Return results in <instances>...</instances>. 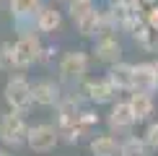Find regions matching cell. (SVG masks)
<instances>
[{"label":"cell","mask_w":158,"mask_h":156,"mask_svg":"<svg viewBox=\"0 0 158 156\" xmlns=\"http://www.w3.org/2000/svg\"><path fill=\"white\" fill-rule=\"evenodd\" d=\"M3 94H5V102L10 104V109H13V112H18V115H23L26 109L34 104V96H31V83L26 81L23 76L8 78Z\"/></svg>","instance_id":"obj_1"},{"label":"cell","mask_w":158,"mask_h":156,"mask_svg":"<svg viewBox=\"0 0 158 156\" xmlns=\"http://www.w3.org/2000/svg\"><path fill=\"white\" fill-rule=\"evenodd\" d=\"M26 135H29V128L23 122V115L8 112V115L0 117V141L5 146H23Z\"/></svg>","instance_id":"obj_2"},{"label":"cell","mask_w":158,"mask_h":156,"mask_svg":"<svg viewBox=\"0 0 158 156\" xmlns=\"http://www.w3.org/2000/svg\"><path fill=\"white\" fill-rule=\"evenodd\" d=\"M42 57V44L34 34H21L18 42L13 44V60H16V68H26V65L36 63Z\"/></svg>","instance_id":"obj_3"},{"label":"cell","mask_w":158,"mask_h":156,"mask_svg":"<svg viewBox=\"0 0 158 156\" xmlns=\"http://www.w3.org/2000/svg\"><path fill=\"white\" fill-rule=\"evenodd\" d=\"M26 143H29L34 151L39 154H47L52 151V148L60 143V135H57V128L55 125H34V128H29V135H26Z\"/></svg>","instance_id":"obj_4"},{"label":"cell","mask_w":158,"mask_h":156,"mask_svg":"<svg viewBox=\"0 0 158 156\" xmlns=\"http://www.w3.org/2000/svg\"><path fill=\"white\" fill-rule=\"evenodd\" d=\"M88 70V55L81 50H73V52H65L62 60H60V76L65 81H81Z\"/></svg>","instance_id":"obj_5"},{"label":"cell","mask_w":158,"mask_h":156,"mask_svg":"<svg viewBox=\"0 0 158 156\" xmlns=\"http://www.w3.org/2000/svg\"><path fill=\"white\" fill-rule=\"evenodd\" d=\"M94 55L98 63H106V65H117L122 63V44L114 34L109 37H98L96 39V47H94Z\"/></svg>","instance_id":"obj_6"},{"label":"cell","mask_w":158,"mask_h":156,"mask_svg":"<svg viewBox=\"0 0 158 156\" xmlns=\"http://www.w3.org/2000/svg\"><path fill=\"white\" fill-rule=\"evenodd\" d=\"M130 91H137V94H153V91H158L156 73H153V65L150 63L132 65V89Z\"/></svg>","instance_id":"obj_7"},{"label":"cell","mask_w":158,"mask_h":156,"mask_svg":"<svg viewBox=\"0 0 158 156\" xmlns=\"http://www.w3.org/2000/svg\"><path fill=\"white\" fill-rule=\"evenodd\" d=\"M127 104H130V109H132V115H135V122H145L156 112L153 94H137V91H130Z\"/></svg>","instance_id":"obj_8"},{"label":"cell","mask_w":158,"mask_h":156,"mask_svg":"<svg viewBox=\"0 0 158 156\" xmlns=\"http://www.w3.org/2000/svg\"><path fill=\"white\" fill-rule=\"evenodd\" d=\"M135 125V115L130 109L127 102H114L111 104V112H109V128L117 130V133H124Z\"/></svg>","instance_id":"obj_9"},{"label":"cell","mask_w":158,"mask_h":156,"mask_svg":"<svg viewBox=\"0 0 158 156\" xmlns=\"http://www.w3.org/2000/svg\"><path fill=\"white\" fill-rule=\"evenodd\" d=\"M85 94H88V99L96 102V104H114L119 91L111 86L106 78H101V81H91V83H85Z\"/></svg>","instance_id":"obj_10"},{"label":"cell","mask_w":158,"mask_h":156,"mask_svg":"<svg viewBox=\"0 0 158 156\" xmlns=\"http://www.w3.org/2000/svg\"><path fill=\"white\" fill-rule=\"evenodd\" d=\"M106 81H109L117 91H130V89H132V65H130V63L109 65Z\"/></svg>","instance_id":"obj_11"},{"label":"cell","mask_w":158,"mask_h":156,"mask_svg":"<svg viewBox=\"0 0 158 156\" xmlns=\"http://www.w3.org/2000/svg\"><path fill=\"white\" fill-rule=\"evenodd\" d=\"M31 96H34L36 104L42 107H52V104H60V89L52 81H39L31 86Z\"/></svg>","instance_id":"obj_12"},{"label":"cell","mask_w":158,"mask_h":156,"mask_svg":"<svg viewBox=\"0 0 158 156\" xmlns=\"http://www.w3.org/2000/svg\"><path fill=\"white\" fill-rule=\"evenodd\" d=\"M132 37H135V42L140 44L145 52H158V31L150 29L145 21L137 24L135 29H132Z\"/></svg>","instance_id":"obj_13"},{"label":"cell","mask_w":158,"mask_h":156,"mask_svg":"<svg viewBox=\"0 0 158 156\" xmlns=\"http://www.w3.org/2000/svg\"><path fill=\"white\" fill-rule=\"evenodd\" d=\"M91 154L94 156H119V141L114 135H96L91 141Z\"/></svg>","instance_id":"obj_14"},{"label":"cell","mask_w":158,"mask_h":156,"mask_svg":"<svg viewBox=\"0 0 158 156\" xmlns=\"http://www.w3.org/2000/svg\"><path fill=\"white\" fill-rule=\"evenodd\" d=\"M60 24H62V16H60V11L57 8H39L36 11V29L39 31H57L60 29Z\"/></svg>","instance_id":"obj_15"},{"label":"cell","mask_w":158,"mask_h":156,"mask_svg":"<svg viewBox=\"0 0 158 156\" xmlns=\"http://www.w3.org/2000/svg\"><path fill=\"white\" fill-rule=\"evenodd\" d=\"M150 148L145 146V141L137 138V135H127L119 143V156H148Z\"/></svg>","instance_id":"obj_16"},{"label":"cell","mask_w":158,"mask_h":156,"mask_svg":"<svg viewBox=\"0 0 158 156\" xmlns=\"http://www.w3.org/2000/svg\"><path fill=\"white\" fill-rule=\"evenodd\" d=\"M42 0H10V13L21 21V18H34V11L42 8Z\"/></svg>","instance_id":"obj_17"},{"label":"cell","mask_w":158,"mask_h":156,"mask_svg":"<svg viewBox=\"0 0 158 156\" xmlns=\"http://www.w3.org/2000/svg\"><path fill=\"white\" fill-rule=\"evenodd\" d=\"M68 11H70V18L78 24L91 11H96V5H94V0H73V3H68Z\"/></svg>","instance_id":"obj_18"},{"label":"cell","mask_w":158,"mask_h":156,"mask_svg":"<svg viewBox=\"0 0 158 156\" xmlns=\"http://www.w3.org/2000/svg\"><path fill=\"white\" fill-rule=\"evenodd\" d=\"M16 68V60H13V44L3 42L0 44V70H13Z\"/></svg>","instance_id":"obj_19"},{"label":"cell","mask_w":158,"mask_h":156,"mask_svg":"<svg viewBox=\"0 0 158 156\" xmlns=\"http://www.w3.org/2000/svg\"><path fill=\"white\" fill-rule=\"evenodd\" d=\"M98 122V115L96 112H91V109H81V112H78V120H75V125H78V130H88V128H94Z\"/></svg>","instance_id":"obj_20"},{"label":"cell","mask_w":158,"mask_h":156,"mask_svg":"<svg viewBox=\"0 0 158 156\" xmlns=\"http://www.w3.org/2000/svg\"><path fill=\"white\" fill-rule=\"evenodd\" d=\"M143 141H145L148 148H153V151H158V122H150L145 135H143Z\"/></svg>","instance_id":"obj_21"},{"label":"cell","mask_w":158,"mask_h":156,"mask_svg":"<svg viewBox=\"0 0 158 156\" xmlns=\"http://www.w3.org/2000/svg\"><path fill=\"white\" fill-rule=\"evenodd\" d=\"M143 21H145L150 29H156V31H158V5H153V8H150L145 16H143Z\"/></svg>","instance_id":"obj_22"},{"label":"cell","mask_w":158,"mask_h":156,"mask_svg":"<svg viewBox=\"0 0 158 156\" xmlns=\"http://www.w3.org/2000/svg\"><path fill=\"white\" fill-rule=\"evenodd\" d=\"M150 65H153V73H156V83H158V60H153Z\"/></svg>","instance_id":"obj_23"},{"label":"cell","mask_w":158,"mask_h":156,"mask_svg":"<svg viewBox=\"0 0 158 156\" xmlns=\"http://www.w3.org/2000/svg\"><path fill=\"white\" fill-rule=\"evenodd\" d=\"M57 3H73V0H57Z\"/></svg>","instance_id":"obj_24"},{"label":"cell","mask_w":158,"mask_h":156,"mask_svg":"<svg viewBox=\"0 0 158 156\" xmlns=\"http://www.w3.org/2000/svg\"><path fill=\"white\" fill-rule=\"evenodd\" d=\"M0 156H5V154H3V151H0Z\"/></svg>","instance_id":"obj_25"}]
</instances>
